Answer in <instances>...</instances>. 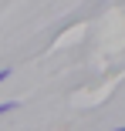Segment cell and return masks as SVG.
Listing matches in <instances>:
<instances>
[{
  "label": "cell",
  "instance_id": "1",
  "mask_svg": "<svg viewBox=\"0 0 125 131\" xmlns=\"http://www.w3.org/2000/svg\"><path fill=\"white\" fill-rule=\"evenodd\" d=\"M14 108H17L14 101H7V104H0V114H7V111H14Z\"/></svg>",
  "mask_w": 125,
  "mask_h": 131
},
{
  "label": "cell",
  "instance_id": "2",
  "mask_svg": "<svg viewBox=\"0 0 125 131\" xmlns=\"http://www.w3.org/2000/svg\"><path fill=\"white\" fill-rule=\"evenodd\" d=\"M7 77H10V67H7V71H0V84H4V81H7Z\"/></svg>",
  "mask_w": 125,
  "mask_h": 131
}]
</instances>
